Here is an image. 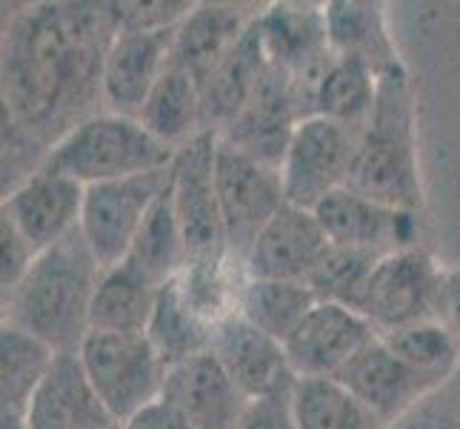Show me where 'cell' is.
<instances>
[{
  "mask_svg": "<svg viewBox=\"0 0 460 429\" xmlns=\"http://www.w3.org/2000/svg\"><path fill=\"white\" fill-rule=\"evenodd\" d=\"M174 155L178 152L157 140L137 118L94 112L55 143L43 166L69 174L84 186H94L169 169Z\"/></svg>",
  "mask_w": 460,
  "mask_h": 429,
  "instance_id": "cell-4",
  "label": "cell"
},
{
  "mask_svg": "<svg viewBox=\"0 0 460 429\" xmlns=\"http://www.w3.org/2000/svg\"><path fill=\"white\" fill-rule=\"evenodd\" d=\"M435 321L447 326V332L460 346V266H443Z\"/></svg>",
  "mask_w": 460,
  "mask_h": 429,
  "instance_id": "cell-38",
  "label": "cell"
},
{
  "mask_svg": "<svg viewBox=\"0 0 460 429\" xmlns=\"http://www.w3.org/2000/svg\"><path fill=\"white\" fill-rule=\"evenodd\" d=\"M146 130L178 152L189 140L209 132L203 123V94L200 86L183 69L169 63L164 77L152 89L144 112L137 118Z\"/></svg>",
  "mask_w": 460,
  "mask_h": 429,
  "instance_id": "cell-25",
  "label": "cell"
},
{
  "mask_svg": "<svg viewBox=\"0 0 460 429\" xmlns=\"http://www.w3.org/2000/svg\"><path fill=\"white\" fill-rule=\"evenodd\" d=\"M443 264L423 246L389 252L377 261L360 312L377 335L435 317Z\"/></svg>",
  "mask_w": 460,
  "mask_h": 429,
  "instance_id": "cell-10",
  "label": "cell"
},
{
  "mask_svg": "<svg viewBox=\"0 0 460 429\" xmlns=\"http://www.w3.org/2000/svg\"><path fill=\"white\" fill-rule=\"evenodd\" d=\"M161 290L164 286L155 283L129 258L112 269H103L92 300V329L146 335Z\"/></svg>",
  "mask_w": 460,
  "mask_h": 429,
  "instance_id": "cell-22",
  "label": "cell"
},
{
  "mask_svg": "<svg viewBox=\"0 0 460 429\" xmlns=\"http://www.w3.org/2000/svg\"><path fill=\"white\" fill-rule=\"evenodd\" d=\"M269 72V58L255 23L246 31L241 46L229 55V60L217 69L203 89V123L209 132H224L226 126L243 112L246 103L255 98L263 77Z\"/></svg>",
  "mask_w": 460,
  "mask_h": 429,
  "instance_id": "cell-23",
  "label": "cell"
},
{
  "mask_svg": "<svg viewBox=\"0 0 460 429\" xmlns=\"http://www.w3.org/2000/svg\"><path fill=\"white\" fill-rule=\"evenodd\" d=\"M23 429H120L84 372L77 353H58L23 416Z\"/></svg>",
  "mask_w": 460,
  "mask_h": 429,
  "instance_id": "cell-20",
  "label": "cell"
},
{
  "mask_svg": "<svg viewBox=\"0 0 460 429\" xmlns=\"http://www.w3.org/2000/svg\"><path fill=\"white\" fill-rule=\"evenodd\" d=\"M258 12H249L241 4H195L174 31L169 63L192 77L203 94L206 84L241 46Z\"/></svg>",
  "mask_w": 460,
  "mask_h": 429,
  "instance_id": "cell-18",
  "label": "cell"
},
{
  "mask_svg": "<svg viewBox=\"0 0 460 429\" xmlns=\"http://www.w3.org/2000/svg\"><path fill=\"white\" fill-rule=\"evenodd\" d=\"M234 429H295V424H292V392L249 401Z\"/></svg>",
  "mask_w": 460,
  "mask_h": 429,
  "instance_id": "cell-37",
  "label": "cell"
},
{
  "mask_svg": "<svg viewBox=\"0 0 460 429\" xmlns=\"http://www.w3.org/2000/svg\"><path fill=\"white\" fill-rule=\"evenodd\" d=\"M120 429H195V426L186 421V416L178 407H172L166 398H157L146 409H140L137 416H132Z\"/></svg>",
  "mask_w": 460,
  "mask_h": 429,
  "instance_id": "cell-39",
  "label": "cell"
},
{
  "mask_svg": "<svg viewBox=\"0 0 460 429\" xmlns=\"http://www.w3.org/2000/svg\"><path fill=\"white\" fill-rule=\"evenodd\" d=\"M215 186L220 215H224L229 255L243 264L263 227L289 203L280 166L263 164L258 157L229 147L217 135Z\"/></svg>",
  "mask_w": 460,
  "mask_h": 429,
  "instance_id": "cell-6",
  "label": "cell"
},
{
  "mask_svg": "<svg viewBox=\"0 0 460 429\" xmlns=\"http://www.w3.org/2000/svg\"><path fill=\"white\" fill-rule=\"evenodd\" d=\"M195 9V4H118L120 29L129 31H161L178 29L183 18Z\"/></svg>",
  "mask_w": 460,
  "mask_h": 429,
  "instance_id": "cell-34",
  "label": "cell"
},
{
  "mask_svg": "<svg viewBox=\"0 0 460 429\" xmlns=\"http://www.w3.org/2000/svg\"><path fill=\"white\" fill-rule=\"evenodd\" d=\"M380 258L384 255H375V252L329 244L321 264L312 269L306 283H309V290L314 292L317 300L341 304V307L360 312L363 298H367V290H369V281H372V273H375Z\"/></svg>",
  "mask_w": 460,
  "mask_h": 429,
  "instance_id": "cell-33",
  "label": "cell"
},
{
  "mask_svg": "<svg viewBox=\"0 0 460 429\" xmlns=\"http://www.w3.org/2000/svg\"><path fill=\"white\" fill-rule=\"evenodd\" d=\"M217 132H203L178 149L172 164V203L186 237L189 264L229 255L224 215L215 186Z\"/></svg>",
  "mask_w": 460,
  "mask_h": 429,
  "instance_id": "cell-9",
  "label": "cell"
},
{
  "mask_svg": "<svg viewBox=\"0 0 460 429\" xmlns=\"http://www.w3.org/2000/svg\"><path fill=\"white\" fill-rule=\"evenodd\" d=\"M323 9H326L329 46L335 55H355L369 60L380 75L403 67L380 4L335 0V4H323Z\"/></svg>",
  "mask_w": 460,
  "mask_h": 429,
  "instance_id": "cell-24",
  "label": "cell"
},
{
  "mask_svg": "<svg viewBox=\"0 0 460 429\" xmlns=\"http://www.w3.org/2000/svg\"><path fill=\"white\" fill-rule=\"evenodd\" d=\"M169 174L172 166L149 174H135V178L86 186L77 232H81L101 269H112L129 258L135 237L155 201L166 189Z\"/></svg>",
  "mask_w": 460,
  "mask_h": 429,
  "instance_id": "cell-8",
  "label": "cell"
},
{
  "mask_svg": "<svg viewBox=\"0 0 460 429\" xmlns=\"http://www.w3.org/2000/svg\"><path fill=\"white\" fill-rule=\"evenodd\" d=\"M304 118H306L304 106H300L289 77L269 63V72L263 77L261 89L255 92V98H252L243 112L217 135L220 140H226L229 147L258 157L263 164L280 166L295 126Z\"/></svg>",
  "mask_w": 460,
  "mask_h": 429,
  "instance_id": "cell-19",
  "label": "cell"
},
{
  "mask_svg": "<svg viewBox=\"0 0 460 429\" xmlns=\"http://www.w3.org/2000/svg\"><path fill=\"white\" fill-rule=\"evenodd\" d=\"M338 380L384 426L403 421L435 395L380 335L360 349Z\"/></svg>",
  "mask_w": 460,
  "mask_h": 429,
  "instance_id": "cell-16",
  "label": "cell"
},
{
  "mask_svg": "<svg viewBox=\"0 0 460 429\" xmlns=\"http://www.w3.org/2000/svg\"><path fill=\"white\" fill-rule=\"evenodd\" d=\"M380 72L355 55H332L314 92V115L363 130L375 109Z\"/></svg>",
  "mask_w": 460,
  "mask_h": 429,
  "instance_id": "cell-26",
  "label": "cell"
},
{
  "mask_svg": "<svg viewBox=\"0 0 460 429\" xmlns=\"http://www.w3.org/2000/svg\"><path fill=\"white\" fill-rule=\"evenodd\" d=\"M164 398L178 407L195 429H234L249 404L212 353L172 367L166 372Z\"/></svg>",
  "mask_w": 460,
  "mask_h": 429,
  "instance_id": "cell-21",
  "label": "cell"
},
{
  "mask_svg": "<svg viewBox=\"0 0 460 429\" xmlns=\"http://www.w3.org/2000/svg\"><path fill=\"white\" fill-rule=\"evenodd\" d=\"M380 338L432 392H440L460 375V346L435 317L386 332Z\"/></svg>",
  "mask_w": 460,
  "mask_h": 429,
  "instance_id": "cell-30",
  "label": "cell"
},
{
  "mask_svg": "<svg viewBox=\"0 0 460 429\" xmlns=\"http://www.w3.org/2000/svg\"><path fill=\"white\" fill-rule=\"evenodd\" d=\"M77 358L94 392L120 426L140 409L164 398L169 370L146 335L92 329L77 349Z\"/></svg>",
  "mask_w": 460,
  "mask_h": 429,
  "instance_id": "cell-5",
  "label": "cell"
},
{
  "mask_svg": "<svg viewBox=\"0 0 460 429\" xmlns=\"http://www.w3.org/2000/svg\"><path fill=\"white\" fill-rule=\"evenodd\" d=\"M84 198L81 181L52 166H38L4 195V218L43 252L81 229Z\"/></svg>",
  "mask_w": 460,
  "mask_h": 429,
  "instance_id": "cell-14",
  "label": "cell"
},
{
  "mask_svg": "<svg viewBox=\"0 0 460 429\" xmlns=\"http://www.w3.org/2000/svg\"><path fill=\"white\" fill-rule=\"evenodd\" d=\"M169 181H172V174H169ZM129 261L144 269V273L161 286L174 281L186 269L189 249H186L181 220L174 215L169 183L149 210L144 227H140L135 246L129 252Z\"/></svg>",
  "mask_w": 460,
  "mask_h": 429,
  "instance_id": "cell-32",
  "label": "cell"
},
{
  "mask_svg": "<svg viewBox=\"0 0 460 429\" xmlns=\"http://www.w3.org/2000/svg\"><path fill=\"white\" fill-rule=\"evenodd\" d=\"M386 429H460V395L447 384L432 398H426L415 412Z\"/></svg>",
  "mask_w": 460,
  "mask_h": 429,
  "instance_id": "cell-36",
  "label": "cell"
},
{
  "mask_svg": "<svg viewBox=\"0 0 460 429\" xmlns=\"http://www.w3.org/2000/svg\"><path fill=\"white\" fill-rule=\"evenodd\" d=\"M178 29L129 31L120 29L103 58L101 101L103 112L140 118L152 89L172 60V43Z\"/></svg>",
  "mask_w": 460,
  "mask_h": 429,
  "instance_id": "cell-13",
  "label": "cell"
},
{
  "mask_svg": "<svg viewBox=\"0 0 460 429\" xmlns=\"http://www.w3.org/2000/svg\"><path fill=\"white\" fill-rule=\"evenodd\" d=\"M212 332H215V326L206 324L203 317L183 300L178 283L174 281L164 283L161 295H157L155 315L146 329V338L152 341L155 353L166 363V370L209 353Z\"/></svg>",
  "mask_w": 460,
  "mask_h": 429,
  "instance_id": "cell-27",
  "label": "cell"
},
{
  "mask_svg": "<svg viewBox=\"0 0 460 429\" xmlns=\"http://www.w3.org/2000/svg\"><path fill=\"white\" fill-rule=\"evenodd\" d=\"M0 249H4V266H0V283H4V295L14 290L23 275L31 269L35 258L40 255L38 246L12 224V220H0Z\"/></svg>",
  "mask_w": 460,
  "mask_h": 429,
  "instance_id": "cell-35",
  "label": "cell"
},
{
  "mask_svg": "<svg viewBox=\"0 0 460 429\" xmlns=\"http://www.w3.org/2000/svg\"><path fill=\"white\" fill-rule=\"evenodd\" d=\"M329 249V237L312 210L287 203L252 244L243 269L249 278L309 281Z\"/></svg>",
  "mask_w": 460,
  "mask_h": 429,
  "instance_id": "cell-17",
  "label": "cell"
},
{
  "mask_svg": "<svg viewBox=\"0 0 460 429\" xmlns=\"http://www.w3.org/2000/svg\"><path fill=\"white\" fill-rule=\"evenodd\" d=\"M209 353L249 401L287 395L297 384L283 344L243 321L241 315H232L215 326Z\"/></svg>",
  "mask_w": 460,
  "mask_h": 429,
  "instance_id": "cell-15",
  "label": "cell"
},
{
  "mask_svg": "<svg viewBox=\"0 0 460 429\" xmlns=\"http://www.w3.org/2000/svg\"><path fill=\"white\" fill-rule=\"evenodd\" d=\"M101 264L81 232L43 249L23 281L4 295V324L29 332L55 353H77L92 332Z\"/></svg>",
  "mask_w": 460,
  "mask_h": 429,
  "instance_id": "cell-2",
  "label": "cell"
},
{
  "mask_svg": "<svg viewBox=\"0 0 460 429\" xmlns=\"http://www.w3.org/2000/svg\"><path fill=\"white\" fill-rule=\"evenodd\" d=\"M377 338L367 315L341 304H317L283 341L295 378H338L369 341Z\"/></svg>",
  "mask_w": 460,
  "mask_h": 429,
  "instance_id": "cell-12",
  "label": "cell"
},
{
  "mask_svg": "<svg viewBox=\"0 0 460 429\" xmlns=\"http://www.w3.org/2000/svg\"><path fill=\"white\" fill-rule=\"evenodd\" d=\"M360 130H349L321 115L304 118L292 132L280 161L287 201L304 210H317L329 195L349 186Z\"/></svg>",
  "mask_w": 460,
  "mask_h": 429,
  "instance_id": "cell-7",
  "label": "cell"
},
{
  "mask_svg": "<svg viewBox=\"0 0 460 429\" xmlns=\"http://www.w3.org/2000/svg\"><path fill=\"white\" fill-rule=\"evenodd\" d=\"M349 189L389 206L420 212L418 106L406 67L380 75L375 109L358 138Z\"/></svg>",
  "mask_w": 460,
  "mask_h": 429,
  "instance_id": "cell-3",
  "label": "cell"
},
{
  "mask_svg": "<svg viewBox=\"0 0 460 429\" xmlns=\"http://www.w3.org/2000/svg\"><path fill=\"white\" fill-rule=\"evenodd\" d=\"M329 244L389 255V252L420 246V212L389 206L355 192L338 189L314 210Z\"/></svg>",
  "mask_w": 460,
  "mask_h": 429,
  "instance_id": "cell-11",
  "label": "cell"
},
{
  "mask_svg": "<svg viewBox=\"0 0 460 429\" xmlns=\"http://www.w3.org/2000/svg\"><path fill=\"white\" fill-rule=\"evenodd\" d=\"M0 355H4L0 358V363H4V421L23 424L31 395L38 392L40 380L52 370L58 353L43 341L31 338L29 332L4 324Z\"/></svg>",
  "mask_w": 460,
  "mask_h": 429,
  "instance_id": "cell-31",
  "label": "cell"
},
{
  "mask_svg": "<svg viewBox=\"0 0 460 429\" xmlns=\"http://www.w3.org/2000/svg\"><path fill=\"white\" fill-rule=\"evenodd\" d=\"M314 304L317 298L304 281H269L246 275L237 315L283 344Z\"/></svg>",
  "mask_w": 460,
  "mask_h": 429,
  "instance_id": "cell-28",
  "label": "cell"
},
{
  "mask_svg": "<svg viewBox=\"0 0 460 429\" xmlns=\"http://www.w3.org/2000/svg\"><path fill=\"white\" fill-rule=\"evenodd\" d=\"M118 31V4H40L14 14L4 40L9 157L38 147L46 161L63 135L94 115Z\"/></svg>",
  "mask_w": 460,
  "mask_h": 429,
  "instance_id": "cell-1",
  "label": "cell"
},
{
  "mask_svg": "<svg viewBox=\"0 0 460 429\" xmlns=\"http://www.w3.org/2000/svg\"><path fill=\"white\" fill-rule=\"evenodd\" d=\"M295 429H386L338 378H300L292 389Z\"/></svg>",
  "mask_w": 460,
  "mask_h": 429,
  "instance_id": "cell-29",
  "label": "cell"
}]
</instances>
